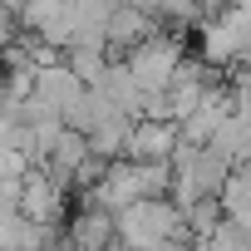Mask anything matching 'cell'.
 <instances>
[{"label":"cell","mask_w":251,"mask_h":251,"mask_svg":"<svg viewBox=\"0 0 251 251\" xmlns=\"http://www.w3.org/2000/svg\"><path fill=\"white\" fill-rule=\"evenodd\" d=\"M177 148H182V123H177V118H138V123H133L128 158H143V163H173Z\"/></svg>","instance_id":"obj_5"},{"label":"cell","mask_w":251,"mask_h":251,"mask_svg":"<svg viewBox=\"0 0 251 251\" xmlns=\"http://www.w3.org/2000/svg\"><path fill=\"white\" fill-rule=\"evenodd\" d=\"M64 231H69V251H103V246H118V212H108V207L79 197V207L69 212Z\"/></svg>","instance_id":"obj_3"},{"label":"cell","mask_w":251,"mask_h":251,"mask_svg":"<svg viewBox=\"0 0 251 251\" xmlns=\"http://www.w3.org/2000/svg\"><path fill=\"white\" fill-rule=\"evenodd\" d=\"M133 123H138L133 113H113V118L94 123V128H89V143H94V153H103V158H128Z\"/></svg>","instance_id":"obj_6"},{"label":"cell","mask_w":251,"mask_h":251,"mask_svg":"<svg viewBox=\"0 0 251 251\" xmlns=\"http://www.w3.org/2000/svg\"><path fill=\"white\" fill-rule=\"evenodd\" d=\"M158 30H163V20H158L153 10L133 5V0H118L113 15H108V54H113V59H123L133 45H143V40H148V35H158Z\"/></svg>","instance_id":"obj_4"},{"label":"cell","mask_w":251,"mask_h":251,"mask_svg":"<svg viewBox=\"0 0 251 251\" xmlns=\"http://www.w3.org/2000/svg\"><path fill=\"white\" fill-rule=\"evenodd\" d=\"M187 212L177 197H138L118 212V246H187Z\"/></svg>","instance_id":"obj_1"},{"label":"cell","mask_w":251,"mask_h":251,"mask_svg":"<svg viewBox=\"0 0 251 251\" xmlns=\"http://www.w3.org/2000/svg\"><path fill=\"white\" fill-rule=\"evenodd\" d=\"M246 50H251V5H241V0H231L226 10L197 25V54L212 59L217 69H231Z\"/></svg>","instance_id":"obj_2"},{"label":"cell","mask_w":251,"mask_h":251,"mask_svg":"<svg viewBox=\"0 0 251 251\" xmlns=\"http://www.w3.org/2000/svg\"><path fill=\"white\" fill-rule=\"evenodd\" d=\"M187 212V231H192V241H202L207 246V236L217 231V222L226 217V207H222V197H197L192 207H182Z\"/></svg>","instance_id":"obj_7"}]
</instances>
